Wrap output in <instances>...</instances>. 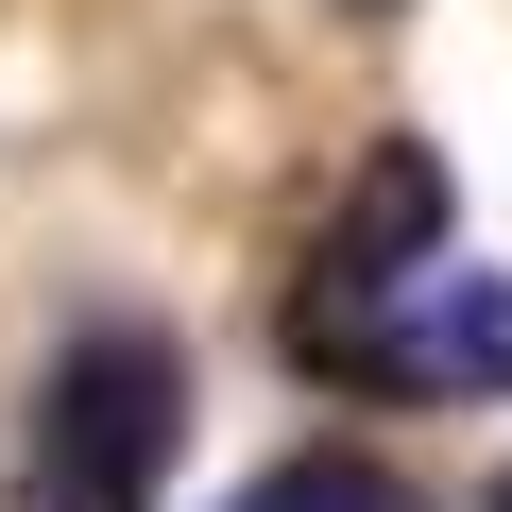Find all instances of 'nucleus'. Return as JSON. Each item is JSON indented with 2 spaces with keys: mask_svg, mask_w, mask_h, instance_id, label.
I'll return each instance as SVG.
<instances>
[{
  "mask_svg": "<svg viewBox=\"0 0 512 512\" xmlns=\"http://www.w3.org/2000/svg\"><path fill=\"white\" fill-rule=\"evenodd\" d=\"M291 359L342 376V393H393V410H478L512 393V274L444 256V171L427 137H393L342 205V239L308 256L291 291Z\"/></svg>",
  "mask_w": 512,
  "mask_h": 512,
  "instance_id": "nucleus-1",
  "label": "nucleus"
},
{
  "mask_svg": "<svg viewBox=\"0 0 512 512\" xmlns=\"http://www.w3.org/2000/svg\"><path fill=\"white\" fill-rule=\"evenodd\" d=\"M188 444V342L171 325H86L35 376V444H18V512H154Z\"/></svg>",
  "mask_w": 512,
  "mask_h": 512,
  "instance_id": "nucleus-2",
  "label": "nucleus"
},
{
  "mask_svg": "<svg viewBox=\"0 0 512 512\" xmlns=\"http://www.w3.org/2000/svg\"><path fill=\"white\" fill-rule=\"evenodd\" d=\"M222 512H427L393 461H359V444H308V461H274V478H239Z\"/></svg>",
  "mask_w": 512,
  "mask_h": 512,
  "instance_id": "nucleus-3",
  "label": "nucleus"
},
{
  "mask_svg": "<svg viewBox=\"0 0 512 512\" xmlns=\"http://www.w3.org/2000/svg\"><path fill=\"white\" fill-rule=\"evenodd\" d=\"M495 512H512V478H495Z\"/></svg>",
  "mask_w": 512,
  "mask_h": 512,
  "instance_id": "nucleus-4",
  "label": "nucleus"
}]
</instances>
